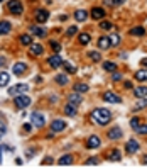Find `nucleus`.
Masks as SVG:
<instances>
[{"instance_id": "1", "label": "nucleus", "mask_w": 147, "mask_h": 168, "mask_svg": "<svg viewBox=\"0 0 147 168\" xmlns=\"http://www.w3.org/2000/svg\"><path fill=\"white\" fill-rule=\"evenodd\" d=\"M91 119L98 126H107L112 121V112L107 111V109H95L91 112Z\"/></svg>"}, {"instance_id": "2", "label": "nucleus", "mask_w": 147, "mask_h": 168, "mask_svg": "<svg viewBox=\"0 0 147 168\" xmlns=\"http://www.w3.org/2000/svg\"><path fill=\"white\" fill-rule=\"evenodd\" d=\"M14 106L19 109V111H24L26 107L31 106V97L26 94H20V95H15V99H14Z\"/></svg>"}, {"instance_id": "3", "label": "nucleus", "mask_w": 147, "mask_h": 168, "mask_svg": "<svg viewBox=\"0 0 147 168\" xmlns=\"http://www.w3.org/2000/svg\"><path fill=\"white\" fill-rule=\"evenodd\" d=\"M29 90V85L27 83H15V85H12L9 92L7 94L10 95V97H15V95H20V94H26V92Z\"/></svg>"}, {"instance_id": "4", "label": "nucleus", "mask_w": 147, "mask_h": 168, "mask_svg": "<svg viewBox=\"0 0 147 168\" xmlns=\"http://www.w3.org/2000/svg\"><path fill=\"white\" fill-rule=\"evenodd\" d=\"M102 99L105 100V102H108V104H120V102H122V97H120V95H117L115 92H110V90L105 92V94L102 95Z\"/></svg>"}, {"instance_id": "5", "label": "nucleus", "mask_w": 147, "mask_h": 168, "mask_svg": "<svg viewBox=\"0 0 147 168\" xmlns=\"http://www.w3.org/2000/svg\"><path fill=\"white\" fill-rule=\"evenodd\" d=\"M31 121H32V126H36V127H44V124H46V117L41 112H32Z\"/></svg>"}, {"instance_id": "6", "label": "nucleus", "mask_w": 147, "mask_h": 168, "mask_svg": "<svg viewBox=\"0 0 147 168\" xmlns=\"http://www.w3.org/2000/svg\"><path fill=\"white\" fill-rule=\"evenodd\" d=\"M7 7H9V10L15 15H20L24 12V7H22V3H20V0H10V2L7 3Z\"/></svg>"}, {"instance_id": "7", "label": "nucleus", "mask_w": 147, "mask_h": 168, "mask_svg": "<svg viewBox=\"0 0 147 168\" xmlns=\"http://www.w3.org/2000/svg\"><path fill=\"white\" fill-rule=\"evenodd\" d=\"M63 63H64V61H63V58H61L58 53H56V54H53V56L48 60V65L51 66V68H54V70H56V68H61Z\"/></svg>"}, {"instance_id": "8", "label": "nucleus", "mask_w": 147, "mask_h": 168, "mask_svg": "<svg viewBox=\"0 0 147 168\" xmlns=\"http://www.w3.org/2000/svg\"><path fill=\"white\" fill-rule=\"evenodd\" d=\"M64 129H66V121L54 119L53 122H51V131L53 133H61V131H64Z\"/></svg>"}, {"instance_id": "9", "label": "nucleus", "mask_w": 147, "mask_h": 168, "mask_svg": "<svg viewBox=\"0 0 147 168\" xmlns=\"http://www.w3.org/2000/svg\"><path fill=\"white\" fill-rule=\"evenodd\" d=\"M107 134H108V139H112V141H117V139H120V138L124 136V133H122L120 126H115V127H112Z\"/></svg>"}, {"instance_id": "10", "label": "nucleus", "mask_w": 147, "mask_h": 168, "mask_svg": "<svg viewBox=\"0 0 147 168\" xmlns=\"http://www.w3.org/2000/svg\"><path fill=\"white\" fill-rule=\"evenodd\" d=\"M100 144H102V141H100V138L93 134V136H90L86 139V148L88 149H93V148H100Z\"/></svg>"}, {"instance_id": "11", "label": "nucleus", "mask_w": 147, "mask_h": 168, "mask_svg": "<svg viewBox=\"0 0 147 168\" xmlns=\"http://www.w3.org/2000/svg\"><path fill=\"white\" fill-rule=\"evenodd\" d=\"M139 148H140V144H139V141H135V139H129V141H127V144H125V149H127V153H129V154L137 153Z\"/></svg>"}, {"instance_id": "12", "label": "nucleus", "mask_w": 147, "mask_h": 168, "mask_svg": "<svg viewBox=\"0 0 147 168\" xmlns=\"http://www.w3.org/2000/svg\"><path fill=\"white\" fill-rule=\"evenodd\" d=\"M107 158H108V161H112V163H119V161H122V153H120V149L115 148V149L108 151Z\"/></svg>"}, {"instance_id": "13", "label": "nucleus", "mask_w": 147, "mask_h": 168, "mask_svg": "<svg viewBox=\"0 0 147 168\" xmlns=\"http://www.w3.org/2000/svg\"><path fill=\"white\" fill-rule=\"evenodd\" d=\"M48 19H49V12L46 10V9H39V10L36 12V20L39 24H44Z\"/></svg>"}, {"instance_id": "14", "label": "nucleus", "mask_w": 147, "mask_h": 168, "mask_svg": "<svg viewBox=\"0 0 147 168\" xmlns=\"http://www.w3.org/2000/svg\"><path fill=\"white\" fill-rule=\"evenodd\" d=\"M12 71H14V75H24L27 71V65L22 63V61H19V63H15V65L12 66Z\"/></svg>"}, {"instance_id": "15", "label": "nucleus", "mask_w": 147, "mask_h": 168, "mask_svg": "<svg viewBox=\"0 0 147 168\" xmlns=\"http://www.w3.org/2000/svg\"><path fill=\"white\" fill-rule=\"evenodd\" d=\"M105 15H107V12H105V9H102V7H93V10H91V17L95 20H102Z\"/></svg>"}, {"instance_id": "16", "label": "nucleus", "mask_w": 147, "mask_h": 168, "mask_svg": "<svg viewBox=\"0 0 147 168\" xmlns=\"http://www.w3.org/2000/svg\"><path fill=\"white\" fill-rule=\"evenodd\" d=\"M73 161H74L73 154H64V156H61L58 160V165L59 166H69V165H73Z\"/></svg>"}, {"instance_id": "17", "label": "nucleus", "mask_w": 147, "mask_h": 168, "mask_svg": "<svg viewBox=\"0 0 147 168\" xmlns=\"http://www.w3.org/2000/svg\"><path fill=\"white\" fill-rule=\"evenodd\" d=\"M29 51H31L32 56H41V54L44 53V48H43V44H39V43H32Z\"/></svg>"}, {"instance_id": "18", "label": "nucleus", "mask_w": 147, "mask_h": 168, "mask_svg": "<svg viewBox=\"0 0 147 168\" xmlns=\"http://www.w3.org/2000/svg\"><path fill=\"white\" fill-rule=\"evenodd\" d=\"M68 102L74 104V106H79V104L83 102L81 94H78V92H73V94H69V95H68Z\"/></svg>"}, {"instance_id": "19", "label": "nucleus", "mask_w": 147, "mask_h": 168, "mask_svg": "<svg viewBox=\"0 0 147 168\" xmlns=\"http://www.w3.org/2000/svg\"><path fill=\"white\" fill-rule=\"evenodd\" d=\"M64 114L69 116V117L76 116V114H78V106H74V104L68 102V104H66V107H64Z\"/></svg>"}, {"instance_id": "20", "label": "nucleus", "mask_w": 147, "mask_h": 168, "mask_svg": "<svg viewBox=\"0 0 147 168\" xmlns=\"http://www.w3.org/2000/svg\"><path fill=\"white\" fill-rule=\"evenodd\" d=\"M54 80H56V83H58V85H61V87H64V85H68V83H69V77H68L66 73L56 75V77H54Z\"/></svg>"}, {"instance_id": "21", "label": "nucleus", "mask_w": 147, "mask_h": 168, "mask_svg": "<svg viewBox=\"0 0 147 168\" xmlns=\"http://www.w3.org/2000/svg\"><path fill=\"white\" fill-rule=\"evenodd\" d=\"M31 32L37 37H46V34H48V31L41 26H31Z\"/></svg>"}, {"instance_id": "22", "label": "nucleus", "mask_w": 147, "mask_h": 168, "mask_svg": "<svg viewBox=\"0 0 147 168\" xmlns=\"http://www.w3.org/2000/svg\"><path fill=\"white\" fill-rule=\"evenodd\" d=\"M10 29H12V24L9 22V20H0V36L9 34Z\"/></svg>"}, {"instance_id": "23", "label": "nucleus", "mask_w": 147, "mask_h": 168, "mask_svg": "<svg viewBox=\"0 0 147 168\" xmlns=\"http://www.w3.org/2000/svg\"><path fill=\"white\" fill-rule=\"evenodd\" d=\"M88 90H90V85H88V83H83V82L74 83V92H78V94H86Z\"/></svg>"}, {"instance_id": "24", "label": "nucleus", "mask_w": 147, "mask_h": 168, "mask_svg": "<svg viewBox=\"0 0 147 168\" xmlns=\"http://www.w3.org/2000/svg\"><path fill=\"white\" fill-rule=\"evenodd\" d=\"M112 46V43H110V37H107V36H102L98 39V48L100 49H108Z\"/></svg>"}, {"instance_id": "25", "label": "nucleus", "mask_w": 147, "mask_h": 168, "mask_svg": "<svg viewBox=\"0 0 147 168\" xmlns=\"http://www.w3.org/2000/svg\"><path fill=\"white\" fill-rule=\"evenodd\" d=\"M74 19H76L78 22H85V20L88 19V12L83 10V9L76 10V12H74Z\"/></svg>"}, {"instance_id": "26", "label": "nucleus", "mask_w": 147, "mask_h": 168, "mask_svg": "<svg viewBox=\"0 0 147 168\" xmlns=\"http://www.w3.org/2000/svg\"><path fill=\"white\" fill-rule=\"evenodd\" d=\"M134 78H135L137 82H147V68L135 71V75H134Z\"/></svg>"}, {"instance_id": "27", "label": "nucleus", "mask_w": 147, "mask_h": 168, "mask_svg": "<svg viewBox=\"0 0 147 168\" xmlns=\"http://www.w3.org/2000/svg\"><path fill=\"white\" fill-rule=\"evenodd\" d=\"M78 41H79V44L81 46H86V44H90V41H91V36L88 34V32H81L78 37Z\"/></svg>"}, {"instance_id": "28", "label": "nucleus", "mask_w": 147, "mask_h": 168, "mask_svg": "<svg viewBox=\"0 0 147 168\" xmlns=\"http://www.w3.org/2000/svg\"><path fill=\"white\" fill-rule=\"evenodd\" d=\"M10 82V75L7 73V71H2L0 73V87H7Z\"/></svg>"}, {"instance_id": "29", "label": "nucleus", "mask_w": 147, "mask_h": 168, "mask_svg": "<svg viewBox=\"0 0 147 168\" xmlns=\"http://www.w3.org/2000/svg\"><path fill=\"white\" fill-rule=\"evenodd\" d=\"M134 94H135V97H139V99L147 97V87H137V89H134Z\"/></svg>"}, {"instance_id": "30", "label": "nucleus", "mask_w": 147, "mask_h": 168, "mask_svg": "<svg viewBox=\"0 0 147 168\" xmlns=\"http://www.w3.org/2000/svg\"><path fill=\"white\" fill-rule=\"evenodd\" d=\"M103 70L113 73V71H117V65L113 61H103Z\"/></svg>"}, {"instance_id": "31", "label": "nucleus", "mask_w": 147, "mask_h": 168, "mask_svg": "<svg viewBox=\"0 0 147 168\" xmlns=\"http://www.w3.org/2000/svg\"><path fill=\"white\" fill-rule=\"evenodd\" d=\"M130 34H132V36H144L145 34V29L142 27V26H137V27L130 29Z\"/></svg>"}, {"instance_id": "32", "label": "nucleus", "mask_w": 147, "mask_h": 168, "mask_svg": "<svg viewBox=\"0 0 147 168\" xmlns=\"http://www.w3.org/2000/svg\"><path fill=\"white\" fill-rule=\"evenodd\" d=\"M19 39H20V44H24V46H31L32 44V37L29 34H22Z\"/></svg>"}, {"instance_id": "33", "label": "nucleus", "mask_w": 147, "mask_h": 168, "mask_svg": "<svg viewBox=\"0 0 147 168\" xmlns=\"http://www.w3.org/2000/svg\"><path fill=\"white\" fill-rule=\"evenodd\" d=\"M63 68H64V73H76V66H73L71 63H63Z\"/></svg>"}, {"instance_id": "34", "label": "nucleus", "mask_w": 147, "mask_h": 168, "mask_svg": "<svg viewBox=\"0 0 147 168\" xmlns=\"http://www.w3.org/2000/svg\"><path fill=\"white\" fill-rule=\"evenodd\" d=\"M88 58H90L91 61H95V63L102 61V54H100V53H96V51H90V53H88Z\"/></svg>"}, {"instance_id": "35", "label": "nucleus", "mask_w": 147, "mask_h": 168, "mask_svg": "<svg viewBox=\"0 0 147 168\" xmlns=\"http://www.w3.org/2000/svg\"><path fill=\"white\" fill-rule=\"evenodd\" d=\"M134 131H135L137 134H140V136H145L147 134V124H139Z\"/></svg>"}, {"instance_id": "36", "label": "nucleus", "mask_w": 147, "mask_h": 168, "mask_svg": "<svg viewBox=\"0 0 147 168\" xmlns=\"http://www.w3.org/2000/svg\"><path fill=\"white\" fill-rule=\"evenodd\" d=\"M147 107V97H144V99H140V100H139V102L135 104V107H134V109H135V111H140V109H145Z\"/></svg>"}, {"instance_id": "37", "label": "nucleus", "mask_w": 147, "mask_h": 168, "mask_svg": "<svg viewBox=\"0 0 147 168\" xmlns=\"http://www.w3.org/2000/svg\"><path fill=\"white\" fill-rule=\"evenodd\" d=\"M112 27H113V24L110 20H102V22H100V29H103V31H110Z\"/></svg>"}, {"instance_id": "38", "label": "nucleus", "mask_w": 147, "mask_h": 168, "mask_svg": "<svg viewBox=\"0 0 147 168\" xmlns=\"http://www.w3.org/2000/svg\"><path fill=\"white\" fill-rule=\"evenodd\" d=\"M120 36L119 34H112L110 36V43H112V46H117V44H120Z\"/></svg>"}, {"instance_id": "39", "label": "nucleus", "mask_w": 147, "mask_h": 168, "mask_svg": "<svg viewBox=\"0 0 147 168\" xmlns=\"http://www.w3.org/2000/svg\"><path fill=\"white\" fill-rule=\"evenodd\" d=\"M76 32H78V26H71L68 31H66V36H68V37H73Z\"/></svg>"}, {"instance_id": "40", "label": "nucleus", "mask_w": 147, "mask_h": 168, "mask_svg": "<svg viewBox=\"0 0 147 168\" xmlns=\"http://www.w3.org/2000/svg\"><path fill=\"white\" fill-rule=\"evenodd\" d=\"M139 124H140V119H139V117H132V119H130V127L132 129H135Z\"/></svg>"}, {"instance_id": "41", "label": "nucleus", "mask_w": 147, "mask_h": 168, "mask_svg": "<svg viewBox=\"0 0 147 168\" xmlns=\"http://www.w3.org/2000/svg\"><path fill=\"white\" fill-rule=\"evenodd\" d=\"M98 163H100V160H98V158H88L85 165H86V166H90V165H98Z\"/></svg>"}, {"instance_id": "42", "label": "nucleus", "mask_w": 147, "mask_h": 168, "mask_svg": "<svg viewBox=\"0 0 147 168\" xmlns=\"http://www.w3.org/2000/svg\"><path fill=\"white\" fill-rule=\"evenodd\" d=\"M51 48H53L56 53H59V51H61V44L58 43V41H51Z\"/></svg>"}, {"instance_id": "43", "label": "nucleus", "mask_w": 147, "mask_h": 168, "mask_svg": "<svg viewBox=\"0 0 147 168\" xmlns=\"http://www.w3.org/2000/svg\"><path fill=\"white\" fill-rule=\"evenodd\" d=\"M112 80H113V82H119V80H122V73H119V71H113Z\"/></svg>"}, {"instance_id": "44", "label": "nucleus", "mask_w": 147, "mask_h": 168, "mask_svg": "<svg viewBox=\"0 0 147 168\" xmlns=\"http://www.w3.org/2000/svg\"><path fill=\"white\" fill-rule=\"evenodd\" d=\"M53 161H54V160H53L51 156H46L44 161H43V165H53Z\"/></svg>"}, {"instance_id": "45", "label": "nucleus", "mask_w": 147, "mask_h": 168, "mask_svg": "<svg viewBox=\"0 0 147 168\" xmlns=\"http://www.w3.org/2000/svg\"><path fill=\"white\" fill-rule=\"evenodd\" d=\"M34 153H36V149H29L26 153V158H32V156H34Z\"/></svg>"}, {"instance_id": "46", "label": "nucleus", "mask_w": 147, "mask_h": 168, "mask_svg": "<svg viewBox=\"0 0 147 168\" xmlns=\"http://www.w3.org/2000/svg\"><path fill=\"white\" fill-rule=\"evenodd\" d=\"M103 3L108 5V7H112V5H115V0H103Z\"/></svg>"}, {"instance_id": "47", "label": "nucleus", "mask_w": 147, "mask_h": 168, "mask_svg": "<svg viewBox=\"0 0 147 168\" xmlns=\"http://www.w3.org/2000/svg\"><path fill=\"white\" fill-rule=\"evenodd\" d=\"M5 63H7V60L3 56H0V68H2V66H5Z\"/></svg>"}, {"instance_id": "48", "label": "nucleus", "mask_w": 147, "mask_h": 168, "mask_svg": "<svg viewBox=\"0 0 147 168\" xmlns=\"http://www.w3.org/2000/svg\"><path fill=\"white\" fill-rule=\"evenodd\" d=\"M31 129H32V126H31V124H24V131L31 133Z\"/></svg>"}, {"instance_id": "49", "label": "nucleus", "mask_w": 147, "mask_h": 168, "mask_svg": "<svg viewBox=\"0 0 147 168\" xmlns=\"http://www.w3.org/2000/svg\"><path fill=\"white\" fill-rule=\"evenodd\" d=\"M15 165H17V166H22V165H24V161H22L20 158H17V160H15Z\"/></svg>"}, {"instance_id": "50", "label": "nucleus", "mask_w": 147, "mask_h": 168, "mask_svg": "<svg viewBox=\"0 0 147 168\" xmlns=\"http://www.w3.org/2000/svg\"><path fill=\"white\" fill-rule=\"evenodd\" d=\"M140 65H142V66H145V68H147V58H144V60L140 61Z\"/></svg>"}, {"instance_id": "51", "label": "nucleus", "mask_w": 147, "mask_h": 168, "mask_svg": "<svg viewBox=\"0 0 147 168\" xmlns=\"http://www.w3.org/2000/svg\"><path fill=\"white\" fill-rule=\"evenodd\" d=\"M122 3H125V0H115V5H122Z\"/></svg>"}, {"instance_id": "52", "label": "nucleus", "mask_w": 147, "mask_h": 168, "mask_svg": "<svg viewBox=\"0 0 147 168\" xmlns=\"http://www.w3.org/2000/svg\"><path fill=\"white\" fill-rule=\"evenodd\" d=\"M125 89H132V83H130V82H125Z\"/></svg>"}, {"instance_id": "53", "label": "nucleus", "mask_w": 147, "mask_h": 168, "mask_svg": "<svg viewBox=\"0 0 147 168\" xmlns=\"http://www.w3.org/2000/svg\"><path fill=\"white\" fill-rule=\"evenodd\" d=\"M2 148L3 146H0V163H2Z\"/></svg>"}, {"instance_id": "54", "label": "nucleus", "mask_w": 147, "mask_h": 168, "mask_svg": "<svg viewBox=\"0 0 147 168\" xmlns=\"http://www.w3.org/2000/svg\"><path fill=\"white\" fill-rule=\"evenodd\" d=\"M3 133H5V129H3V127H0V136H2Z\"/></svg>"}, {"instance_id": "55", "label": "nucleus", "mask_w": 147, "mask_h": 168, "mask_svg": "<svg viewBox=\"0 0 147 168\" xmlns=\"http://www.w3.org/2000/svg\"><path fill=\"white\" fill-rule=\"evenodd\" d=\"M144 165H147V158H145V160H144Z\"/></svg>"}, {"instance_id": "56", "label": "nucleus", "mask_w": 147, "mask_h": 168, "mask_svg": "<svg viewBox=\"0 0 147 168\" xmlns=\"http://www.w3.org/2000/svg\"><path fill=\"white\" fill-rule=\"evenodd\" d=\"M0 2H3V0H0Z\"/></svg>"}]
</instances>
